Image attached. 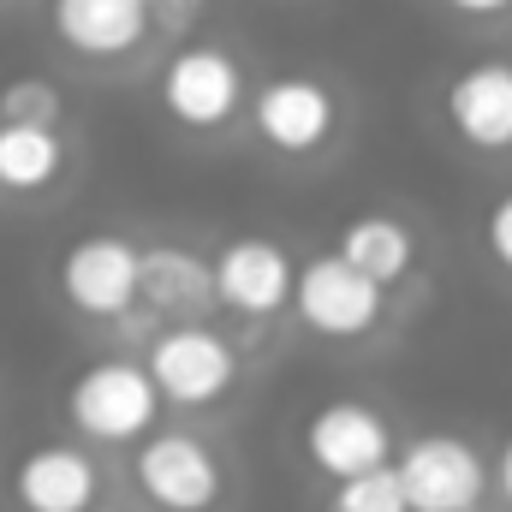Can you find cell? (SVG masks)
<instances>
[{"label": "cell", "mask_w": 512, "mask_h": 512, "mask_svg": "<svg viewBox=\"0 0 512 512\" xmlns=\"http://www.w3.org/2000/svg\"><path fill=\"white\" fill-rule=\"evenodd\" d=\"M161 387L149 376V364H126V358H102V364H84L72 387H66V417L78 435L90 441H143L155 429V411H161Z\"/></svg>", "instance_id": "cell-1"}, {"label": "cell", "mask_w": 512, "mask_h": 512, "mask_svg": "<svg viewBox=\"0 0 512 512\" xmlns=\"http://www.w3.org/2000/svg\"><path fill=\"white\" fill-rule=\"evenodd\" d=\"M131 483L155 512H209L227 489V465L191 429H149L131 459Z\"/></svg>", "instance_id": "cell-2"}, {"label": "cell", "mask_w": 512, "mask_h": 512, "mask_svg": "<svg viewBox=\"0 0 512 512\" xmlns=\"http://www.w3.org/2000/svg\"><path fill=\"white\" fill-rule=\"evenodd\" d=\"M292 316L322 340H364L382 322V280L352 268L346 256H310L292 280Z\"/></svg>", "instance_id": "cell-3"}, {"label": "cell", "mask_w": 512, "mask_h": 512, "mask_svg": "<svg viewBox=\"0 0 512 512\" xmlns=\"http://www.w3.org/2000/svg\"><path fill=\"white\" fill-rule=\"evenodd\" d=\"M155 96L185 131H215L227 126L239 114V102H245V66L221 42H191V48H179L161 66Z\"/></svg>", "instance_id": "cell-4"}, {"label": "cell", "mask_w": 512, "mask_h": 512, "mask_svg": "<svg viewBox=\"0 0 512 512\" xmlns=\"http://www.w3.org/2000/svg\"><path fill=\"white\" fill-rule=\"evenodd\" d=\"M149 376L161 387V399L167 405H185V411H197V405H215L227 387L239 382V352L215 334V328H203V322H173V328H161L155 340H149Z\"/></svg>", "instance_id": "cell-5"}, {"label": "cell", "mask_w": 512, "mask_h": 512, "mask_svg": "<svg viewBox=\"0 0 512 512\" xmlns=\"http://www.w3.org/2000/svg\"><path fill=\"white\" fill-rule=\"evenodd\" d=\"M399 483L411 512H477L489 465L465 435H417L399 447Z\"/></svg>", "instance_id": "cell-6"}, {"label": "cell", "mask_w": 512, "mask_h": 512, "mask_svg": "<svg viewBox=\"0 0 512 512\" xmlns=\"http://www.w3.org/2000/svg\"><path fill=\"white\" fill-rule=\"evenodd\" d=\"M137 245L126 233H84L60 256V292L78 316L120 322L137 304Z\"/></svg>", "instance_id": "cell-7"}, {"label": "cell", "mask_w": 512, "mask_h": 512, "mask_svg": "<svg viewBox=\"0 0 512 512\" xmlns=\"http://www.w3.org/2000/svg\"><path fill=\"white\" fill-rule=\"evenodd\" d=\"M304 453L322 477H358L370 465L393 459V429L376 405L364 399H334V405H316L304 417Z\"/></svg>", "instance_id": "cell-8"}, {"label": "cell", "mask_w": 512, "mask_h": 512, "mask_svg": "<svg viewBox=\"0 0 512 512\" xmlns=\"http://www.w3.org/2000/svg\"><path fill=\"white\" fill-rule=\"evenodd\" d=\"M251 126L256 137L268 143V149H280V155H316L334 126H340V108H334V90L328 84H316V78H268L262 90H256L251 102Z\"/></svg>", "instance_id": "cell-9"}, {"label": "cell", "mask_w": 512, "mask_h": 512, "mask_svg": "<svg viewBox=\"0 0 512 512\" xmlns=\"http://www.w3.org/2000/svg\"><path fill=\"white\" fill-rule=\"evenodd\" d=\"M292 251L280 239H262V233H245V239H227L215 251V298L239 316H274L292 304Z\"/></svg>", "instance_id": "cell-10"}, {"label": "cell", "mask_w": 512, "mask_h": 512, "mask_svg": "<svg viewBox=\"0 0 512 512\" xmlns=\"http://www.w3.org/2000/svg\"><path fill=\"white\" fill-rule=\"evenodd\" d=\"M48 24H54L60 48H72L84 60H126L143 48L155 6L149 0H48Z\"/></svg>", "instance_id": "cell-11"}, {"label": "cell", "mask_w": 512, "mask_h": 512, "mask_svg": "<svg viewBox=\"0 0 512 512\" xmlns=\"http://www.w3.org/2000/svg\"><path fill=\"white\" fill-rule=\"evenodd\" d=\"M441 108H447V126H453L459 143H471L483 155L512 149V60H477V66H465L447 84Z\"/></svg>", "instance_id": "cell-12"}, {"label": "cell", "mask_w": 512, "mask_h": 512, "mask_svg": "<svg viewBox=\"0 0 512 512\" xmlns=\"http://www.w3.org/2000/svg\"><path fill=\"white\" fill-rule=\"evenodd\" d=\"M96 495L102 477L78 447H36L12 465V501L24 512H84L96 507Z\"/></svg>", "instance_id": "cell-13"}, {"label": "cell", "mask_w": 512, "mask_h": 512, "mask_svg": "<svg viewBox=\"0 0 512 512\" xmlns=\"http://www.w3.org/2000/svg\"><path fill=\"white\" fill-rule=\"evenodd\" d=\"M137 298H149V310H167V316L203 310L215 298V262L197 251H179V245H143Z\"/></svg>", "instance_id": "cell-14"}, {"label": "cell", "mask_w": 512, "mask_h": 512, "mask_svg": "<svg viewBox=\"0 0 512 512\" xmlns=\"http://www.w3.org/2000/svg\"><path fill=\"white\" fill-rule=\"evenodd\" d=\"M66 167V143L54 126H30V120H0V191L30 197L48 191Z\"/></svg>", "instance_id": "cell-15"}, {"label": "cell", "mask_w": 512, "mask_h": 512, "mask_svg": "<svg viewBox=\"0 0 512 512\" xmlns=\"http://www.w3.org/2000/svg\"><path fill=\"white\" fill-rule=\"evenodd\" d=\"M334 251L346 256L352 268H364L370 280L393 286V280L411 274L417 245H411V227H405V221H393V215H358V221H346V233H340Z\"/></svg>", "instance_id": "cell-16"}, {"label": "cell", "mask_w": 512, "mask_h": 512, "mask_svg": "<svg viewBox=\"0 0 512 512\" xmlns=\"http://www.w3.org/2000/svg\"><path fill=\"white\" fill-rule=\"evenodd\" d=\"M334 512H411L405 501V483H399V465H370L358 477H340V495H334Z\"/></svg>", "instance_id": "cell-17"}, {"label": "cell", "mask_w": 512, "mask_h": 512, "mask_svg": "<svg viewBox=\"0 0 512 512\" xmlns=\"http://www.w3.org/2000/svg\"><path fill=\"white\" fill-rule=\"evenodd\" d=\"M0 120H30V126H54L60 120V90L48 78H18L0 90Z\"/></svg>", "instance_id": "cell-18"}, {"label": "cell", "mask_w": 512, "mask_h": 512, "mask_svg": "<svg viewBox=\"0 0 512 512\" xmlns=\"http://www.w3.org/2000/svg\"><path fill=\"white\" fill-rule=\"evenodd\" d=\"M483 239H489V256L512 274V191L495 197V209H489V221H483Z\"/></svg>", "instance_id": "cell-19"}, {"label": "cell", "mask_w": 512, "mask_h": 512, "mask_svg": "<svg viewBox=\"0 0 512 512\" xmlns=\"http://www.w3.org/2000/svg\"><path fill=\"white\" fill-rule=\"evenodd\" d=\"M149 6H155V18H161V24H185L203 0H149Z\"/></svg>", "instance_id": "cell-20"}, {"label": "cell", "mask_w": 512, "mask_h": 512, "mask_svg": "<svg viewBox=\"0 0 512 512\" xmlns=\"http://www.w3.org/2000/svg\"><path fill=\"white\" fill-rule=\"evenodd\" d=\"M453 12H465V18H495V12H507L512 0H447Z\"/></svg>", "instance_id": "cell-21"}, {"label": "cell", "mask_w": 512, "mask_h": 512, "mask_svg": "<svg viewBox=\"0 0 512 512\" xmlns=\"http://www.w3.org/2000/svg\"><path fill=\"white\" fill-rule=\"evenodd\" d=\"M495 483H501V495H507V507H512V435H507V447H501V459H495Z\"/></svg>", "instance_id": "cell-22"}, {"label": "cell", "mask_w": 512, "mask_h": 512, "mask_svg": "<svg viewBox=\"0 0 512 512\" xmlns=\"http://www.w3.org/2000/svg\"><path fill=\"white\" fill-rule=\"evenodd\" d=\"M84 512H102V507H84Z\"/></svg>", "instance_id": "cell-23"}]
</instances>
